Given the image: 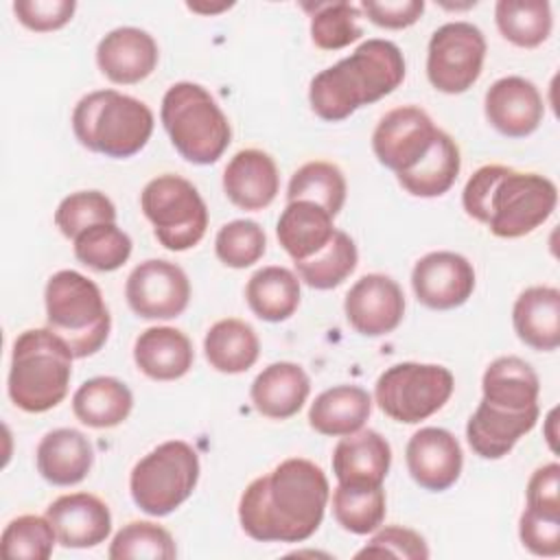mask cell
<instances>
[{"label": "cell", "mask_w": 560, "mask_h": 560, "mask_svg": "<svg viewBox=\"0 0 560 560\" xmlns=\"http://www.w3.org/2000/svg\"><path fill=\"white\" fill-rule=\"evenodd\" d=\"M328 497L324 470L311 459L291 457L245 488L238 521L254 540L302 542L322 525Z\"/></svg>", "instance_id": "1"}, {"label": "cell", "mask_w": 560, "mask_h": 560, "mask_svg": "<svg viewBox=\"0 0 560 560\" xmlns=\"http://www.w3.org/2000/svg\"><path fill=\"white\" fill-rule=\"evenodd\" d=\"M462 203L466 214L488 225L494 236L518 238L553 214L558 188L545 175L486 164L466 182Z\"/></svg>", "instance_id": "2"}, {"label": "cell", "mask_w": 560, "mask_h": 560, "mask_svg": "<svg viewBox=\"0 0 560 560\" xmlns=\"http://www.w3.org/2000/svg\"><path fill=\"white\" fill-rule=\"evenodd\" d=\"M405 79V57L394 42L368 39L357 50L313 77L311 109L328 122L346 120L359 107L392 94Z\"/></svg>", "instance_id": "3"}, {"label": "cell", "mask_w": 560, "mask_h": 560, "mask_svg": "<svg viewBox=\"0 0 560 560\" xmlns=\"http://www.w3.org/2000/svg\"><path fill=\"white\" fill-rule=\"evenodd\" d=\"M72 350L50 328H28L18 335L11 352L9 398L26 413L57 407L72 378Z\"/></svg>", "instance_id": "4"}, {"label": "cell", "mask_w": 560, "mask_h": 560, "mask_svg": "<svg viewBox=\"0 0 560 560\" xmlns=\"http://www.w3.org/2000/svg\"><path fill=\"white\" fill-rule=\"evenodd\" d=\"M72 131L85 149L122 160L149 142L153 112L147 103L122 92L96 90L74 105Z\"/></svg>", "instance_id": "5"}, {"label": "cell", "mask_w": 560, "mask_h": 560, "mask_svg": "<svg viewBox=\"0 0 560 560\" xmlns=\"http://www.w3.org/2000/svg\"><path fill=\"white\" fill-rule=\"evenodd\" d=\"M46 328L59 335L74 359L96 354L112 328L101 289L79 271L63 269L48 278L44 291Z\"/></svg>", "instance_id": "6"}, {"label": "cell", "mask_w": 560, "mask_h": 560, "mask_svg": "<svg viewBox=\"0 0 560 560\" xmlns=\"http://www.w3.org/2000/svg\"><path fill=\"white\" fill-rule=\"evenodd\" d=\"M160 118L177 153L192 164H214L232 140L228 116L199 83L171 85L162 98Z\"/></svg>", "instance_id": "7"}, {"label": "cell", "mask_w": 560, "mask_h": 560, "mask_svg": "<svg viewBox=\"0 0 560 560\" xmlns=\"http://www.w3.org/2000/svg\"><path fill=\"white\" fill-rule=\"evenodd\" d=\"M197 481V451L184 440H168L133 466L129 490L133 503L142 512L151 516H166L192 494Z\"/></svg>", "instance_id": "8"}, {"label": "cell", "mask_w": 560, "mask_h": 560, "mask_svg": "<svg viewBox=\"0 0 560 560\" xmlns=\"http://www.w3.org/2000/svg\"><path fill=\"white\" fill-rule=\"evenodd\" d=\"M140 208L153 225V234L171 252L195 247L208 228V208L199 190L179 175L151 179L140 195Z\"/></svg>", "instance_id": "9"}, {"label": "cell", "mask_w": 560, "mask_h": 560, "mask_svg": "<svg viewBox=\"0 0 560 560\" xmlns=\"http://www.w3.org/2000/svg\"><path fill=\"white\" fill-rule=\"evenodd\" d=\"M455 389L448 368L435 363H396L387 368L376 385L374 398L385 416L396 422L416 424L440 411Z\"/></svg>", "instance_id": "10"}, {"label": "cell", "mask_w": 560, "mask_h": 560, "mask_svg": "<svg viewBox=\"0 0 560 560\" xmlns=\"http://www.w3.org/2000/svg\"><path fill=\"white\" fill-rule=\"evenodd\" d=\"M486 37L470 22H446L429 39L427 77L444 94H462L479 79Z\"/></svg>", "instance_id": "11"}, {"label": "cell", "mask_w": 560, "mask_h": 560, "mask_svg": "<svg viewBox=\"0 0 560 560\" xmlns=\"http://www.w3.org/2000/svg\"><path fill=\"white\" fill-rule=\"evenodd\" d=\"M125 298L142 319H173L190 302V282L179 265L151 258L133 267L125 284Z\"/></svg>", "instance_id": "12"}, {"label": "cell", "mask_w": 560, "mask_h": 560, "mask_svg": "<svg viewBox=\"0 0 560 560\" xmlns=\"http://www.w3.org/2000/svg\"><path fill=\"white\" fill-rule=\"evenodd\" d=\"M438 131L424 109L402 105L378 120L372 133V151L383 166L400 175L411 171L429 153Z\"/></svg>", "instance_id": "13"}, {"label": "cell", "mask_w": 560, "mask_h": 560, "mask_svg": "<svg viewBox=\"0 0 560 560\" xmlns=\"http://www.w3.org/2000/svg\"><path fill=\"white\" fill-rule=\"evenodd\" d=\"M348 324L363 337H383L398 328L405 315V295L396 280L383 273L359 278L343 302Z\"/></svg>", "instance_id": "14"}, {"label": "cell", "mask_w": 560, "mask_h": 560, "mask_svg": "<svg viewBox=\"0 0 560 560\" xmlns=\"http://www.w3.org/2000/svg\"><path fill=\"white\" fill-rule=\"evenodd\" d=\"M411 287L427 308H457L475 291V269L462 254L431 252L413 265Z\"/></svg>", "instance_id": "15"}, {"label": "cell", "mask_w": 560, "mask_h": 560, "mask_svg": "<svg viewBox=\"0 0 560 560\" xmlns=\"http://www.w3.org/2000/svg\"><path fill=\"white\" fill-rule=\"evenodd\" d=\"M405 462L411 479L420 488L429 492H444L459 479L464 453L451 431L424 427L409 438Z\"/></svg>", "instance_id": "16"}, {"label": "cell", "mask_w": 560, "mask_h": 560, "mask_svg": "<svg viewBox=\"0 0 560 560\" xmlns=\"http://www.w3.org/2000/svg\"><path fill=\"white\" fill-rule=\"evenodd\" d=\"M57 542L68 549H90L107 540L112 532V512L105 501L90 492L57 497L46 508Z\"/></svg>", "instance_id": "17"}, {"label": "cell", "mask_w": 560, "mask_h": 560, "mask_svg": "<svg viewBox=\"0 0 560 560\" xmlns=\"http://www.w3.org/2000/svg\"><path fill=\"white\" fill-rule=\"evenodd\" d=\"M488 122L508 138H525L538 129L545 116V103L538 88L523 77H503L494 81L483 101Z\"/></svg>", "instance_id": "18"}, {"label": "cell", "mask_w": 560, "mask_h": 560, "mask_svg": "<svg viewBox=\"0 0 560 560\" xmlns=\"http://www.w3.org/2000/svg\"><path fill=\"white\" fill-rule=\"evenodd\" d=\"M155 39L136 26H120L109 31L96 46V63L101 72L120 85L140 83L158 66Z\"/></svg>", "instance_id": "19"}, {"label": "cell", "mask_w": 560, "mask_h": 560, "mask_svg": "<svg viewBox=\"0 0 560 560\" xmlns=\"http://www.w3.org/2000/svg\"><path fill=\"white\" fill-rule=\"evenodd\" d=\"M540 409L512 411L481 400L466 424V440L475 455L483 459H501L514 444L536 427Z\"/></svg>", "instance_id": "20"}, {"label": "cell", "mask_w": 560, "mask_h": 560, "mask_svg": "<svg viewBox=\"0 0 560 560\" xmlns=\"http://www.w3.org/2000/svg\"><path fill=\"white\" fill-rule=\"evenodd\" d=\"M223 190L241 210L267 208L280 190V175L273 158L260 149L238 151L223 171Z\"/></svg>", "instance_id": "21"}, {"label": "cell", "mask_w": 560, "mask_h": 560, "mask_svg": "<svg viewBox=\"0 0 560 560\" xmlns=\"http://www.w3.org/2000/svg\"><path fill=\"white\" fill-rule=\"evenodd\" d=\"M389 466L392 446L372 429L343 435L332 451V472L339 483L383 486Z\"/></svg>", "instance_id": "22"}, {"label": "cell", "mask_w": 560, "mask_h": 560, "mask_svg": "<svg viewBox=\"0 0 560 560\" xmlns=\"http://www.w3.org/2000/svg\"><path fill=\"white\" fill-rule=\"evenodd\" d=\"M311 394L308 374L291 361L267 365L252 383L249 396L254 409L271 420H287L295 416Z\"/></svg>", "instance_id": "23"}, {"label": "cell", "mask_w": 560, "mask_h": 560, "mask_svg": "<svg viewBox=\"0 0 560 560\" xmlns=\"http://www.w3.org/2000/svg\"><path fill=\"white\" fill-rule=\"evenodd\" d=\"M35 462L48 483L74 486L88 477L94 464V448L77 429H52L39 440Z\"/></svg>", "instance_id": "24"}, {"label": "cell", "mask_w": 560, "mask_h": 560, "mask_svg": "<svg viewBox=\"0 0 560 560\" xmlns=\"http://www.w3.org/2000/svg\"><path fill=\"white\" fill-rule=\"evenodd\" d=\"M516 337L540 352L560 346V291L556 287L525 289L512 308Z\"/></svg>", "instance_id": "25"}, {"label": "cell", "mask_w": 560, "mask_h": 560, "mask_svg": "<svg viewBox=\"0 0 560 560\" xmlns=\"http://www.w3.org/2000/svg\"><path fill=\"white\" fill-rule=\"evenodd\" d=\"M133 361L142 374L153 381L182 378L195 361L190 339L171 326H153L138 335Z\"/></svg>", "instance_id": "26"}, {"label": "cell", "mask_w": 560, "mask_h": 560, "mask_svg": "<svg viewBox=\"0 0 560 560\" xmlns=\"http://www.w3.org/2000/svg\"><path fill=\"white\" fill-rule=\"evenodd\" d=\"M332 234V214L319 203L306 199L289 201L276 225V236L293 262L317 254L328 245Z\"/></svg>", "instance_id": "27"}, {"label": "cell", "mask_w": 560, "mask_h": 560, "mask_svg": "<svg viewBox=\"0 0 560 560\" xmlns=\"http://www.w3.org/2000/svg\"><path fill=\"white\" fill-rule=\"evenodd\" d=\"M372 413V396L359 385L324 389L308 409V424L322 435L343 438L357 433Z\"/></svg>", "instance_id": "28"}, {"label": "cell", "mask_w": 560, "mask_h": 560, "mask_svg": "<svg viewBox=\"0 0 560 560\" xmlns=\"http://www.w3.org/2000/svg\"><path fill=\"white\" fill-rule=\"evenodd\" d=\"M481 392L486 402L512 409V411H523L538 407V374L534 368L518 359V357H499L494 359L481 378Z\"/></svg>", "instance_id": "29"}, {"label": "cell", "mask_w": 560, "mask_h": 560, "mask_svg": "<svg viewBox=\"0 0 560 560\" xmlns=\"http://www.w3.org/2000/svg\"><path fill=\"white\" fill-rule=\"evenodd\" d=\"M133 409L131 389L114 376L85 381L72 396V411L79 422L92 429H112L129 418Z\"/></svg>", "instance_id": "30"}, {"label": "cell", "mask_w": 560, "mask_h": 560, "mask_svg": "<svg viewBox=\"0 0 560 560\" xmlns=\"http://www.w3.org/2000/svg\"><path fill=\"white\" fill-rule=\"evenodd\" d=\"M203 352L217 372L241 374L258 361L260 341L247 322L228 317L210 326L203 339Z\"/></svg>", "instance_id": "31"}, {"label": "cell", "mask_w": 560, "mask_h": 560, "mask_svg": "<svg viewBox=\"0 0 560 560\" xmlns=\"http://www.w3.org/2000/svg\"><path fill=\"white\" fill-rule=\"evenodd\" d=\"M459 168V147L446 131L440 129L429 153L411 171L396 177L398 184L413 197H440L451 190Z\"/></svg>", "instance_id": "32"}, {"label": "cell", "mask_w": 560, "mask_h": 560, "mask_svg": "<svg viewBox=\"0 0 560 560\" xmlns=\"http://www.w3.org/2000/svg\"><path fill=\"white\" fill-rule=\"evenodd\" d=\"M245 300L256 317L284 322L300 306V280L287 267H262L247 280Z\"/></svg>", "instance_id": "33"}, {"label": "cell", "mask_w": 560, "mask_h": 560, "mask_svg": "<svg viewBox=\"0 0 560 560\" xmlns=\"http://www.w3.org/2000/svg\"><path fill=\"white\" fill-rule=\"evenodd\" d=\"M494 20L501 35L521 48H536L553 26L551 4L547 0H499Z\"/></svg>", "instance_id": "34"}, {"label": "cell", "mask_w": 560, "mask_h": 560, "mask_svg": "<svg viewBox=\"0 0 560 560\" xmlns=\"http://www.w3.org/2000/svg\"><path fill=\"white\" fill-rule=\"evenodd\" d=\"M332 514L350 534L365 536L376 532L385 521L383 486L339 483L332 492Z\"/></svg>", "instance_id": "35"}, {"label": "cell", "mask_w": 560, "mask_h": 560, "mask_svg": "<svg viewBox=\"0 0 560 560\" xmlns=\"http://www.w3.org/2000/svg\"><path fill=\"white\" fill-rule=\"evenodd\" d=\"M357 262H359V252L354 241L343 230H335L328 245L322 247L311 258L298 260L295 269H298V276L308 287L328 291L339 287L357 269Z\"/></svg>", "instance_id": "36"}, {"label": "cell", "mask_w": 560, "mask_h": 560, "mask_svg": "<svg viewBox=\"0 0 560 560\" xmlns=\"http://www.w3.org/2000/svg\"><path fill=\"white\" fill-rule=\"evenodd\" d=\"M346 192H348V186L341 168L330 162L317 160V162H306L291 175L287 199L315 201L324 210H328L332 217H337L346 203Z\"/></svg>", "instance_id": "37"}, {"label": "cell", "mask_w": 560, "mask_h": 560, "mask_svg": "<svg viewBox=\"0 0 560 560\" xmlns=\"http://www.w3.org/2000/svg\"><path fill=\"white\" fill-rule=\"evenodd\" d=\"M74 256L94 271H114L131 256V238L116 223H98L74 238Z\"/></svg>", "instance_id": "38"}, {"label": "cell", "mask_w": 560, "mask_h": 560, "mask_svg": "<svg viewBox=\"0 0 560 560\" xmlns=\"http://www.w3.org/2000/svg\"><path fill=\"white\" fill-rule=\"evenodd\" d=\"M107 556L112 560H173L177 556V547L171 532L162 525H155L151 521H131L122 529H118Z\"/></svg>", "instance_id": "39"}, {"label": "cell", "mask_w": 560, "mask_h": 560, "mask_svg": "<svg viewBox=\"0 0 560 560\" xmlns=\"http://www.w3.org/2000/svg\"><path fill=\"white\" fill-rule=\"evenodd\" d=\"M57 542L55 529L46 516L24 514L13 518L0 538V551L11 560H46Z\"/></svg>", "instance_id": "40"}, {"label": "cell", "mask_w": 560, "mask_h": 560, "mask_svg": "<svg viewBox=\"0 0 560 560\" xmlns=\"http://www.w3.org/2000/svg\"><path fill=\"white\" fill-rule=\"evenodd\" d=\"M361 11L350 2L317 4L311 15V39L322 50H339L357 42L363 31L359 26Z\"/></svg>", "instance_id": "41"}, {"label": "cell", "mask_w": 560, "mask_h": 560, "mask_svg": "<svg viewBox=\"0 0 560 560\" xmlns=\"http://www.w3.org/2000/svg\"><path fill=\"white\" fill-rule=\"evenodd\" d=\"M116 206L101 190H79L61 199L55 210V225L66 238H77L83 230L98 223H114Z\"/></svg>", "instance_id": "42"}, {"label": "cell", "mask_w": 560, "mask_h": 560, "mask_svg": "<svg viewBox=\"0 0 560 560\" xmlns=\"http://www.w3.org/2000/svg\"><path fill=\"white\" fill-rule=\"evenodd\" d=\"M265 249H267L265 230L249 219H236L225 223L214 238L217 258L232 269L252 267L262 258Z\"/></svg>", "instance_id": "43"}, {"label": "cell", "mask_w": 560, "mask_h": 560, "mask_svg": "<svg viewBox=\"0 0 560 560\" xmlns=\"http://www.w3.org/2000/svg\"><path fill=\"white\" fill-rule=\"evenodd\" d=\"M518 536L534 556L556 558L560 553V514L525 508L518 521Z\"/></svg>", "instance_id": "44"}, {"label": "cell", "mask_w": 560, "mask_h": 560, "mask_svg": "<svg viewBox=\"0 0 560 560\" xmlns=\"http://www.w3.org/2000/svg\"><path fill=\"white\" fill-rule=\"evenodd\" d=\"M365 556H378V558L394 556V558H407V560H424L429 558V547L418 532L400 525H389L376 532L368 540V545L357 551V558H365Z\"/></svg>", "instance_id": "45"}, {"label": "cell", "mask_w": 560, "mask_h": 560, "mask_svg": "<svg viewBox=\"0 0 560 560\" xmlns=\"http://www.w3.org/2000/svg\"><path fill=\"white\" fill-rule=\"evenodd\" d=\"M77 2L74 0H18L13 2V13L18 20L35 31L48 33L66 26L74 15Z\"/></svg>", "instance_id": "46"}, {"label": "cell", "mask_w": 560, "mask_h": 560, "mask_svg": "<svg viewBox=\"0 0 560 560\" xmlns=\"http://www.w3.org/2000/svg\"><path fill=\"white\" fill-rule=\"evenodd\" d=\"M361 11L383 28H407L416 24L424 11L422 0H363Z\"/></svg>", "instance_id": "47"}, {"label": "cell", "mask_w": 560, "mask_h": 560, "mask_svg": "<svg viewBox=\"0 0 560 560\" xmlns=\"http://www.w3.org/2000/svg\"><path fill=\"white\" fill-rule=\"evenodd\" d=\"M527 508L560 514V466L556 462L534 470L527 481Z\"/></svg>", "instance_id": "48"}]
</instances>
